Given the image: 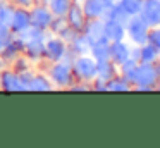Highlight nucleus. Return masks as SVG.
I'll use <instances>...</instances> for the list:
<instances>
[{
    "label": "nucleus",
    "instance_id": "nucleus-31",
    "mask_svg": "<svg viewBox=\"0 0 160 148\" xmlns=\"http://www.w3.org/2000/svg\"><path fill=\"white\" fill-rule=\"evenodd\" d=\"M0 2H5V0H0Z\"/></svg>",
    "mask_w": 160,
    "mask_h": 148
},
{
    "label": "nucleus",
    "instance_id": "nucleus-6",
    "mask_svg": "<svg viewBox=\"0 0 160 148\" xmlns=\"http://www.w3.org/2000/svg\"><path fill=\"white\" fill-rule=\"evenodd\" d=\"M29 19H31V24L40 29L48 31V26L53 19V14L50 12V9L47 7V3L43 2H36L35 5L29 7Z\"/></svg>",
    "mask_w": 160,
    "mask_h": 148
},
{
    "label": "nucleus",
    "instance_id": "nucleus-17",
    "mask_svg": "<svg viewBox=\"0 0 160 148\" xmlns=\"http://www.w3.org/2000/svg\"><path fill=\"white\" fill-rule=\"evenodd\" d=\"M67 47H69V50L72 52V54H76V55H86V54H90L91 43L83 33H78L76 36L67 43Z\"/></svg>",
    "mask_w": 160,
    "mask_h": 148
},
{
    "label": "nucleus",
    "instance_id": "nucleus-10",
    "mask_svg": "<svg viewBox=\"0 0 160 148\" xmlns=\"http://www.w3.org/2000/svg\"><path fill=\"white\" fill-rule=\"evenodd\" d=\"M0 88L4 91H21L22 84L19 81V74L14 69H2L0 71Z\"/></svg>",
    "mask_w": 160,
    "mask_h": 148
},
{
    "label": "nucleus",
    "instance_id": "nucleus-24",
    "mask_svg": "<svg viewBox=\"0 0 160 148\" xmlns=\"http://www.w3.org/2000/svg\"><path fill=\"white\" fill-rule=\"evenodd\" d=\"M14 9L16 5L11 2V0H5V2H0V24L4 26H11L12 16H14Z\"/></svg>",
    "mask_w": 160,
    "mask_h": 148
},
{
    "label": "nucleus",
    "instance_id": "nucleus-7",
    "mask_svg": "<svg viewBox=\"0 0 160 148\" xmlns=\"http://www.w3.org/2000/svg\"><path fill=\"white\" fill-rule=\"evenodd\" d=\"M139 16L150 28L160 26V0H143Z\"/></svg>",
    "mask_w": 160,
    "mask_h": 148
},
{
    "label": "nucleus",
    "instance_id": "nucleus-5",
    "mask_svg": "<svg viewBox=\"0 0 160 148\" xmlns=\"http://www.w3.org/2000/svg\"><path fill=\"white\" fill-rule=\"evenodd\" d=\"M69 50L67 43L60 36L52 34L50 38H45V48H43V60L48 62H59L64 59L66 52Z\"/></svg>",
    "mask_w": 160,
    "mask_h": 148
},
{
    "label": "nucleus",
    "instance_id": "nucleus-27",
    "mask_svg": "<svg viewBox=\"0 0 160 148\" xmlns=\"http://www.w3.org/2000/svg\"><path fill=\"white\" fill-rule=\"evenodd\" d=\"M16 7H24V9H29L31 5H35L38 0H11Z\"/></svg>",
    "mask_w": 160,
    "mask_h": 148
},
{
    "label": "nucleus",
    "instance_id": "nucleus-16",
    "mask_svg": "<svg viewBox=\"0 0 160 148\" xmlns=\"http://www.w3.org/2000/svg\"><path fill=\"white\" fill-rule=\"evenodd\" d=\"M108 47H110V41L103 36V38H100V40H97V41H93V43H91L90 55L97 62L108 60Z\"/></svg>",
    "mask_w": 160,
    "mask_h": 148
},
{
    "label": "nucleus",
    "instance_id": "nucleus-32",
    "mask_svg": "<svg viewBox=\"0 0 160 148\" xmlns=\"http://www.w3.org/2000/svg\"><path fill=\"white\" fill-rule=\"evenodd\" d=\"M114 2H119V0H114Z\"/></svg>",
    "mask_w": 160,
    "mask_h": 148
},
{
    "label": "nucleus",
    "instance_id": "nucleus-22",
    "mask_svg": "<svg viewBox=\"0 0 160 148\" xmlns=\"http://www.w3.org/2000/svg\"><path fill=\"white\" fill-rule=\"evenodd\" d=\"M129 89H132V84L121 74L114 76L107 81V91H129Z\"/></svg>",
    "mask_w": 160,
    "mask_h": 148
},
{
    "label": "nucleus",
    "instance_id": "nucleus-15",
    "mask_svg": "<svg viewBox=\"0 0 160 148\" xmlns=\"http://www.w3.org/2000/svg\"><path fill=\"white\" fill-rule=\"evenodd\" d=\"M81 7H83V12L88 19L103 17L105 10H107V7H105V3L102 2V0H83Z\"/></svg>",
    "mask_w": 160,
    "mask_h": 148
},
{
    "label": "nucleus",
    "instance_id": "nucleus-1",
    "mask_svg": "<svg viewBox=\"0 0 160 148\" xmlns=\"http://www.w3.org/2000/svg\"><path fill=\"white\" fill-rule=\"evenodd\" d=\"M157 83H158V76H157L155 64L139 62L138 69H136L132 89H138V91H152V89H155Z\"/></svg>",
    "mask_w": 160,
    "mask_h": 148
},
{
    "label": "nucleus",
    "instance_id": "nucleus-12",
    "mask_svg": "<svg viewBox=\"0 0 160 148\" xmlns=\"http://www.w3.org/2000/svg\"><path fill=\"white\" fill-rule=\"evenodd\" d=\"M103 36L108 41L126 40V26L114 19H103Z\"/></svg>",
    "mask_w": 160,
    "mask_h": 148
},
{
    "label": "nucleus",
    "instance_id": "nucleus-11",
    "mask_svg": "<svg viewBox=\"0 0 160 148\" xmlns=\"http://www.w3.org/2000/svg\"><path fill=\"white\" fill-rule=\"evenodd\" d=\"M28 26H31V19H29V9L24 7H16L14 9V16L11 21V31L12 34H18L21 31H24Z\"/></svg>",
    "mask_w": 160,
    "mask_h": 148
},
{
    "label": "nucleus",
    "instance_id": "nucleus-25",
    "mask_svg": "<svg viewBox=\"0 0 160 148\" xmlns=\"http://www.w3.org/2000/svg\"><path fill=\"white\" fill-rule=\"evenodd\" d=\"M12 36H14V34H12L11 28L4 26V24H0V52L4 50L5 45L12 40Z\"/></svg>",
    "mask_w": 160,
    "mask_h": 148
},
{
    "label": "nucleus",
    "instance_id": "nucleus-21",
    "mask_svg": "<svg viewBox=\"0 0 160 148\" xmlns=\"http://www.w3.org/2000/svg\"><path fill=\"white\" fill-rule=\"evenodd\" d=\"M138 64L139 62L132 60V59H128L126 62H122L121 65H117L119 69V74L122 76V78H126L129 83H134V76H136V69H138Z\"/></svg>",
    "mask_w": 160,
    "mask_h": 148
},
{
    "label": "nucleus",
    "instance_id": "nucleus-3",
    "mask_svg": "<svg viewBox=\"0 0 160 148\" xmlns=\"http://www.w3.org/2000/svg\"><path fill=\"white\" fill-rule=\"evenodd\" d=\"M148 31L150 26L143 21L139 14L131 16L126 23V40H129V43L132 45H143L148 41Z\"/></svg>",
    "mask_w": 160,
    "mask_h": 148
},
{
    "label": "nucleus",
    "instance_id": "nucleus-2",
    "mask_svg": "<svg viewBox=\"0 0 160 148\" xmlns=\"http://www.w3.org/2000/svg\"><path fill=\"white\" fill-rule=\"evenodd\" d=\"M71 67H72L74 79H81V81L91 83L97 78V60H95L90 54L76 55V59L72 60Z\"/></svg>",
    "mask_w": 160,
    "mask_h": 148
},
{
    "label": "nucleus",
    "instance_id": "nucleus-30",
    "mask_svg": "<svg viewBox=\"0 0 160 148\" xmlns=\"http://www.w3.org/2000/svg\"><path fill=\"white\" fill-rule=\"evenodd\" d=\"M157 62H160V50H158V60H157Z\"/></svg>",
    "mask_w": 160,
    "mask_h": 148
},
{
    "label": "nucleus",
    "instance_id": "nucleus-28",
    "mask_svg": "<svg viewBox=\"0 0 160 148\" xmlns=\"http://www.w3.org/2000/svg\"><path fill=\"white\" fill-rule=\"evenodd\" d=\"M155 69H157V76H158V81H160V62H155Z\"/></svg>",
    "mask_w": 160,
    "mask_h": 148
},
{
    "label": "nucleus",
    "instance_id": "nucleus-29",
    "mask_svg": "<svg viewBox=\"0 0 160 148\" xmlns=\"http://www.w3.org/2000/svg\"><path fill=\"white\" fill-rule=\"evenodd\" d=\"M155 89H158V91H160V81H158V83H157V86H155Z\"/></svg>",
    "mask_w": 160,
    "mask_h": 148
},
{
    "label": "nucleus",
    "instance_id": "nucleus-9",
    "mask_svg": "<svg viewBox=\"0 0 160 148\" xmlns=\"http://www.w3.org/2000/svg\"><path fill=\"white\" fill-rule=\"evenodd\" d=\"M66 19H67V24H69L71 28H74L76 31H79V33H81V31L84 29V26H86L88 17L84 16L81 3L72 2V3H71V7H69V10H67V14H66Z\"/></svg>",
    "mask_w": 160,
    "mask_h": 148
},
{
    "label": "nucleus",
    "instance_id": "nucleus-19",
    "mask_svg": "<svg viewBox=\"0 0 160 148\" xmlns=\"http://www.w3.org/2000/svg\"><path fill=\"white\" fill-rule=\"evenodd\" d=\"M158 60V48L155 45H152L150 41L139 45V62L145 64H155Z\"/></svg>",
    "mask_w": 160,
    "mask_h": 148
},
{
    "label": "nucleus",
    "instance_id": "nucleus-18",
    "mask_svg": "<svg viewBox=\"0 0 160 148\" xmlns=\"http://www.w3.org/2000/svg\"><path fill=\"white\" fill-rule=\"evenodd\" d=\"M117 74H119V69L110 59H108V60L97 62V78L103 79V81H108V79H112Z\"/></svg>",
    "mask_w": 160,
    "mask_h": 148
},
{
    "label": "nucleus",
    "instance_id": "nucleus-13",
    "mask_svg": "<svg viewBox=\"0 0 160 148\" xmlns=\"http://www.w3.org/2000/svg\"><path fill=\"white\" fill-rule=\"evenodd\" d=\"M43 48H45V40H29V41H24L22 54L31 62H38V60H43Z\"/></svg>",
    "mask_w": 160,
    "mask_h": 148
},
{
    "label": "nucleus",
    "instance_id": "nucleus-23",
    "mask_svg": "<svg viewBox=\"0 0 160 148\" xmlns=\"http://www.w3.org/2000/svg\"><path fill=\"white\" fill-rule=\"evenodd\" d=\"M52 88L53 84L47 74H35L31 84H29V91H47V89H52Z\"/></svg>",
    "mask_w": 160,
    "mask_h": 148
},
{
    "label": "nucleus",
    "instance_id": "nucleus-8",
    "mask_svg": "<svg viewBox=\"0 0 160 148\" xmlns=\"http://www.w3.org/2000/svg\"><path fill=\"white\" fill-rule=\"evenodd\" d=\"M131 55V43L128 40H119V41H110L108 47V59L114 62L115 65H121L126 62Z\"/></svg>",
    "mask_w": 160,
    "mask_h": 148
},
{
    "label": "nucleus",
    "instance_id": "nucleus-20",
    "mask_svg": "<svg viewBox=\"0 0 160 148\" xmlns=\"http://www.w3.org/2000/svg\"><path fill=\"white\" fill-rule=\"evenodd\" d=\"M72 0H47V7L55 17H66Z\"/></svg>",
    "mask_w": 160,
    "mask_h": 148
},
{
    "label": "nucleus",
    "instance_id": "nucleus-14",
    "mask_svg": "<svg viewBox=\"0 0 160 148\" xmlns=\"http://www.w3.org/2000/svg\"><path fill=\"white\" fill-rule=\"evenodd\" d=\"M81 33L90 40V43L103 38V19L102 17H98V19H88L86 26H84V29Z\"/></svg>",
    "mask_w": 160,
    "mask_h": 148
},
{
    "label": "nucleus",
    "instance_id": "nucleus-26",
    "mask_svg": "<svg viewBox=\"0 0 160 148\" xmlns=\"http://www.w3.org/2000/svg\"><path fill=\"white\" fill-rule=\"evenodd\" d=\"M148 41L152 45H155V47L160 50V26L150 28V31H148Z\"/></svg>",
    "mask_w": 160,
    "mask_h": 148
},
{
    "label": "nucleus",
    "instance_id": "nucleus-4",
    "mask_svg": "<svg viewBox=\"0 0 160 148\" xmlns=\"http://www.w3.org/2000/svg\"><path fill=\"white\" fill-rule=\"evenodd\" d=\"M47 76H48V79L52 81V84L59 86V88H69V84L74 81L72 67H71V64H67V62H64V60L52 62V65L48 67Z\"/></svg>",
    "mask_w": 160,
    "mask_h": 148
}]
</instances>
